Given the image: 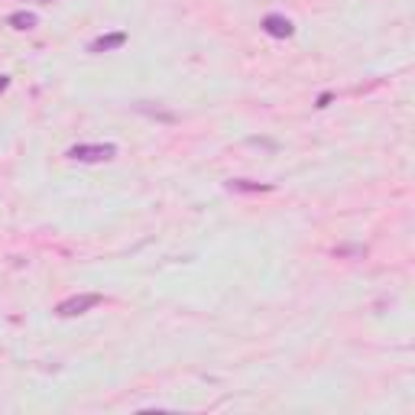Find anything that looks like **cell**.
Segmentation results:
<instances>
[{"mask_svg": "<svg viewBox=\"0 0 415 415\" xmlns=\"http://www.w3.org/2000/svg\"><path fill=\"white\" fill-rule=\"evenodd\" d=\"M65 156L72 162H110L117 156V146L114 143H75Z\"/></svg>", "mask_w": 415, "mask_h": 415, "instance_id": "1", "label": "cell"}, {"mask_svg": "<svg viewBox=\"0 0 415 415\" xmlns=\"http://www.w3.org/2000/svg\"><path fill=\"white\" fill-rule=\"evenodd\" d=\"M104 302V296H97V292H81V296H68L62 298L59 305H55V315L59 318H78V315H85V311L97 309Z\"/></svg>", "mask_w": 415, "mask_h": 415, "instance_id": "2", "label": "cell"}, {"mask_svg": "<svg viewBox=\"0 0 415 415\" xmlns=\"http://www.w3.org/2000/svg\"><path fill=\"white\" fill-rule=\"evenodd\" d=\"M263 32L273 36V39H289V36L296 32V26H292V20L282 17V13H269V17H263Z\"/></svg>", "mask_w": 415, "mask_h": 415, "instance_id": "3", "label": "cell"}, {"mask_svg": "<svg viewBox=\"0 0 415 415\" xmlns=\"http://www.w3.org/2000/svg\"><path fill=\"white\" fill-rule=\"evenodd\" d=\"M124 43H127V32H107V36H97L88 49L91 52H110V49H120Z\"/></svg>", "mask_w": 415, "mask_h": 415, "instance_id": "4", "label": "cell"}, {"mask_svg": "<svg viewBox=\"0 0 415 415\" xmlns=\"http://www.w3.org/2000/svg\"><path fill=\"white\" fill-rule=\"evenodd\" d=\"M231 192H247V195H256V192H273L269 182H250V179H231L227 182Z\"/></svg>", "mask_w": 415, "mask_h": 415, "instance_id": "5", "label": "cell"}, {"mask_svg": "<svg viewBox=\"0 0 415 415\" xmlns=\"http://www.w3.org/2000/svg\"><path fill=\"white\" fill-rule=\"evenodd\" d=\"M7 23H10L13 30H32V26H36V13L17 10V13H10V17H7Z\"/></svg>", "mask_w": 415, "mask_h": 415, "instance_id": "6", "label": "cell"}, {"mask_svg": "<svg viewBox=\"0 0 415 415\" xmlns=\"http://www.w3.org/2000/svg\"><path fill=\"white\" fill-rule=\"evenodd\" d=\"M7 88H10V78H7V75H0V95H3Z\"/></svg>", "mask_w": 415, "mask_h": 415, "instance_id": "7", "label": "cell"}, {"mask_svg": "<svg viewBox=\"0 0 415 415\" xmlns=\"http://www.w3.org/2000/svg\"><path fill=\"white\" fill-rule=\"evenodd\" d=\"M328 104H331V95H328V91H325V95L318 97V107H328Z\"/></svg>", "mask_w": 415, "mask_h": 415, "instance_id": "8", "label": "cell"}, {"mask_svg": "<svg viewBox=\"0 0 415 415\" xmlns=\"http://www.w3.org/2000/svg\"><path fill=\"white\" fill-rule=\"evenodd\" d=\"M36 3H52V0H36Z\"/></svg>", "mask_w": 415, "mask_h": 415, "instance_id": "9", "label": "cell"}]
</instances>
